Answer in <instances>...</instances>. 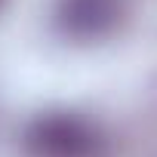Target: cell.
Instances as JSON below:
<instances>
[{"mask_svg":"<svg viewBox=\"0 0 157 157\" xmlns=\"http://www.w3.org/2000/svg\"><path fill=\"white\" fill-rule=\"evenodd\" d=\"M105 139L102 132L71 111L40 114L25 129V154L28 157H102Z\"/></svg>","mask_w":157,"mask_h":157,"instance_id":"obj_1","label":"cell"},{"mask_svg":"<svg viewBox=\"0 0 157 157\" xmlns=\"http://www.w3.org/2000/svg\"><path fill=\"white\" fill-rule=\"evenodd\" d=\"M117 0H59V25L77 40H96L117 22Z\"/></svg>","mask_w":157,"mask_h":157,"instance_id":"obj_2","label":"cell"}]
</instances>
